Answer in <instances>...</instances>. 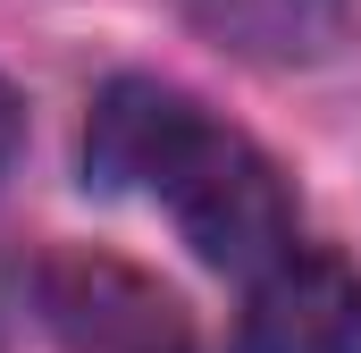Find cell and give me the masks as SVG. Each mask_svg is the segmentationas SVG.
<instances>
[{
    "label": "cell",
    "instance_id": "1",
    "mask_svg": "<svg viewBox=\"0 0 361 353\" xmlns=\"http://www.w3.org/2000/svg\"><path fill=\"white\" fill-rule=\"evenodd\" d=\"M152 202H169L177 236L227 277H261L269 261L294 253V193H286L277 160L261 143H244L235 126H219L210 109L160 169Z\"/></svg>",
    "mask_w": 361,
    "mask_h": 353
},
{
    "label": "cell",
    "instance_id": "3",
    "mask_svg": "<svg viewBox=\"0 0 361 353\" xmlns=\"http://www.w3.org/2000/svg\"><path fill=\"white\" fill-rule=\"evenodd\" d=\"M244 353H361V277L336 253H286L252 277Z\"/></svg>",
    "mask_w": 361,
    "mask_h": 353
},
{
    "label": "cell",
    "instance_id": "2",
    "mask_svg": "<svg viewBox=\"0 0 361 353\" xmlns=\"http://www.w3.org/2000/svg\"><path fill=\"white\" fill-rule=\"evenodd\" d=\"M42 311H51V337L68 353H193V328L169 303V286H152L126 261H101V253L51 261Z\"/></svg>",
    "mask_w": 361,
    "mask_h": 353
},
{
    "label": "cell",
    "instance_id": "5",
    "mask_svg": "<svg viewBox=\"0 0 361 353\" xmlns=\"http://www.w3.org/2000/svg\"><path fill=\"white\" fill-rule=\"evenodd\" d=\"M193 34L244 68H328L353 42V0H185Z\"/></svg>",
    "mask_w": 361,
    "mask_h": 353
},
{
    "label": "cell",
    "instance_id": "6",
    "mask_svg": "<svg viewBox=\"0 0 361 353\" xmlns=\"http://www.w3.org/2000/svg\"><path fill=\"white\" fill-rule=\"evenodd\" d=\"M17 135H25V109H17V92H8V76H0V169H8Z\"/></svg>",
    "mask_w": 361,
    "mask_h": 353
},
{
    "label": "cell",
    "instance_id": "4",
    "mask_svg": "<svg viewBox=\"0 0 361 353\" xmlns=\"http://www.w3.org/2000/svg\"><path fill=\"white\" fill-rule=\"evenodd\" d=\"M193 126H202V101H185V92L160 85V76H118V85L92 101L85 176L101 193H152Z\"/></svg>",
    "mask_w": 361,
    "mask_h": 353
}]
</instances>
